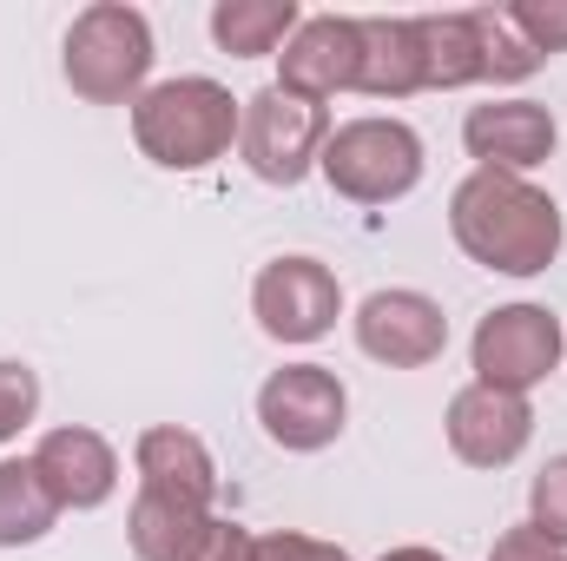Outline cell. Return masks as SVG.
Instances as JSON below:
<instances>
[{
  "label": "cell",
  "instance_id": "7a4b0ae2",
  "mask_svg": "<svg viewBox=\"0 0 567 561\" xmlns=\"http://www.w3.org/2000/svg\"><path fill=\"white\" fill-rule=\"evenodd\" d=\"M238 113L245 100H231L218 80L185 73V80H158L133 100V140L152 165L165 172H205L212 159H225L238 140Z\"/></svg>",
  "mask_w": 567,
  "mask_h": 561
},
{
  "label": "cell",
  "instance_id": "d6986e66",
  "mask_svg": "<svg viewBox=\"0 0 567 561\" xmlns=\"http://www.w3.org/2000/svg\"><path fill=\"white\" fill-rule=\"evenodd\" d=\"M205 522H212V516L178 509V502L145 496V489H140V496H133V516H126V542H133V555H140V561H185Z\"/></svg>",
  "mask_w": 567,
  "mask_h": 561
},
{
  "label": "cell",
  "instance_id": "52a82bcc",
  "mask_svg": "<svg viewBox=\"0 0 567 561\" xmlns=\"http://www.w3.org/2000/svg\"><path fill=\"white\" fill-rule=\"evenodd\" d=\"M258 422H265V436L290 449V456H317V449H330L337 436H343V422H350V390L337 384V370H323V364H284L265 377V390H258Z\"/></svg>",
  "mask_w": 567,
  "mask_h": 561
},
{
  "label": "cell",
  "instance_id": "44dd1931",
  "mask_svg": "<svg viewBox=\"0 0 567 561\" xmlns=\"http://www.w3.org/2000/svg\"><path fill=\"white\" fill-rule=\"evenodd\" d=\"M528 522L567 549V456H548L542 476L528 482Z\"/></svg>",
  "mask_w": 567,
  "mask_h": 561
},
{
  "label": "cell",
  "instance_id": "9a60e30c",
  "mask_svg": "<svg viewBox=\"0 0 567 561\" xmlns=\"http://www.w3.org/2000/svg\"><path fill=\"white\" fill-rule=\"evenodd\" d=\"M363 53H357V93L370 100H410L423 93V40H416V13H363L357 20Z\"/></svg>",
  "mask_w": 567,
  "mask_h": 561
},
{
  "label": "cell",
  "instance_id": "4fadbf2b",
  "mask_svg": "<svg viewBox=\"0 0 567 561\" xmlns=\"http://www.w3.org/2000/svg\"><path fill=\"white\" fill-rule=\"evenodd\" d=\"M33 469H40V482L53 489V502L60 509H106L113 502V489H120V456H113V442L100 436V429H86V422H66V429H47L40 436V449H33Z\"/></svg>",
  "mask_w": 567,
  "mask_h": 561
},
{
  "label": "cell",
  "instance_id": "30bf717a",
  "mask_svg": "<svg viewBox=\"0 0 567 561\" xmlns=\"http://www.w3.org/2000/svg\"><path fill=\"white\" fill-rule=\"evenodd\" d=\"M442 429H449L455 462H468V469H508V462L535 442V410H528V397L468 384V390L449 397Z\"/></svg>",
  "mask_w": 567,
  "mask_h": 561
},
{
  "label": "cell",
  "instance_id": "3957f363",
  "mask_svg": "<svg viewBox=\"0 0 567 561\" xmlns=\"http://www.w3.org/2000/svg\"><path fill=\"white\" fill-rule=\"evenodd\" d=\"M60 73L86 106H133L152 73V20L126 0H93L73 13Z\"/></svg>",
  "mask_w": 567,
  "mask_h": 561
},
{
  "label": "cell",
  "instance_id": "ac0fdd59",
  "mask_svg": "<svg viewBox=\"0 0 567 561\" xmlns=\"http://www.w3.org/2000/svg\"><path fill=\"white\" fill-rule=\"evenodd\" d=\"M53 522H60V502L40 482L33 456L0 462V549H33L40 536H53Z\"/></svg>",
  "mask_w": 567,
  "mask_h": 561
},
{
  "label": "cell",
  "instance_id": "2e32d148",
  "mask_svg": "<svg viewBox=\"0 0 567 561\" xmlns=\"http://www.w3.org/2000/svg\"><path fill=\"white\" fill-rule=\"evenodd\" d=\"M303 27L297 0H218L212 7V40L231 60H265Z\"/></svg>",
  "mask_w": 567,
  "mask_h": 561
},
{
  "label": "cell",
  "instance_id": "484cf974",
  "mask_svg": "<svg viewBox=\"0 0 567 561\" xmlns=\"http://www.w3.org/2000/svg\"><path fill=\"white\" fill-rule=\"evenodd\" d=\"M488 561H567V549L561 542H548L535 522H515V529H502L495 536V555Z\"/></svg>",
  "mask_w": 567,
  "mask_h": 561
},
{
  "label": "cell",
  "instance_id": "603a6c76",
  "mask_svg": "<svg viewBox=\"0 0 567 561\" xmlns=\"http://www.w3.org/2000/svg\"><path fill=\"white\" fill-rule=\"evenodd\" d=\"M508 20L542 60L567 53V0H522V7H508Z\"/></svg>",
  "mask_w": 567,
  "mask_h": 561
},
{
  "label": "cell",
  "instance_id": "5b68a950",
  "mask_svg": "<svg viewBox=\"0 0 567 561\" xmlns=\"http://www.w3.org/2000/svg\"><path fill=\"white\" fill-rule=\"evenodd\" d=\"M323 140H330V113H323L317 100L284 93V86L251 93L245 113H238V152H245V165H251L265 185H284V192L317 172Z\"/></svg>",
  "mask_w": 567,
  "mask_h": 561
},
{
  "label": "cell",
  "instance_id": "ba28073f",
  "mask_svg": "<svg viewBox=\"0 0 567 561\" xmlns=\"http://www.w3.org/2000/svg\"><path fill=\"white\" fill-rule=\"evenodd\" d=\"M251 317L278 344H317L343 317V284H337V272L323 258H303V252L271 258L258 272V284H251Z\"/></svg>",
  "mask_w": 567,
  "mask_h": 561
},
{
  "label": "cell",
  "instance_id": "277c9868",
  "mask_svg": "<svg viewBox=\"0 0 567 561\" xmlns=\"http://www.w3.org/2000/svg\"><path fill=\"white\" fill-rule=\"evenodd\" d=\"M317 172L350 205H396L423 185V140L403 120H350L330 126Z\"/></svg>",
  "mask_w": 567,
  "mask_h": 561
},
{
  "label": "cell",
  "instance_id": "e0dca14e",
  "mask_svg": "<svg viewBox=\"0 0 567 561\" xmlns=\"http://www.w3.org/2000/svg\"><path fill=\"white\" fill-rule=\"evenodd\" d=\"M416 40H423L429 93H455V86H475L482 80L475 13H416Z\"/></svg>",
  "mask_w": 567,
  "mask_h": 561
},
{
  "label": "cell",
  "instance_id": "d4e9b609",
  "mask_svg": "<svg viewBox=\"0 0 567 561\" xmlns=\"http://www.w3.org/2000/svg\"><path fill=\"white\" fill-rule=\"evenodd\" d=\"M251 561H350L337 542H317V536H297V529H278V536H258V555Z\"/></svg>",
  "mask_w": 567,
  "mask_h": 561
},
{
  "label": "cell",
  "instance_id": "4316f807",
  "mask_svg": "<svg viewBox=\"0 0 567 561\" xmlns=\"http://www.w3.org/2000/svg\"><path fill=\"white\" fill-rule=\"evenodd\" d=\"M383 561H449V555H435V549H390Z\"/></svg>",
  "mask_w": 567,
  "mask_h": 561
},
{
  "label": "cell",
  "instance_id": "cb8c5ba5",
  "mask_svg": "<svg viewBox=\"0 0 567 561\" xmlns=\"http://www.w3.org/2000/svg\"><path fill=\"white\" fill-rule=\"evenodd\" d=\"M251 555H258V536L245 522H231V516H212L185 561H251Z\"/></svg>",
  "mask_w": 567,
  "mask_h": 561
},
{
  "label": "cell",
  "instance_id": "ffe728a7",
  "mask_svg": "<svg viewBox=\"0 0 567 561\" xmlns=\"http://www.w3.org/2000/svg\"><path fill=\"white\" fill-rule=\"evenodd\" d=\"M475 13V40H482V80L495 86H522L528 73H542V53L515 33L508 7H468Z\"/></svg>",
  "mask_w": 567,
  "mask_h": 561
},
{
  "label": "cell",
  "instance_id": "7402d4cb",
  "mask_svg": "<svg viewBox=\"0 0 567 561\" xmlns=\"http://www.w3.org/2000/svg\"><path fill=\"white\" fill-rule=\"evenodd\" d=\"M33 417H40V377H33V364L0 357V442H13Z\"/></svg>",
  "mask_w": 567,
  "mask_h": 561
},
{
  "label": "cell",
  "instance_id": "9c48e42d",
  "mask_svg": "<svg viewBox=\"0 0 567 561\" xmlns=\"http://www.w3.org/2000/svg\"><path fill=\"white\" fill-rule=\"evenodd\" d=\"M357 350L383 370H423L449 350V317L423 290H370L357 304Z\"/></svg>",
  "mask_w": 567,
  "mask_h": 561
},
{
  "label": "cell",
  "instance_id": "8fae6325",
  "mask_svg": "<svg viewBox=\"0 0 567 561\" xmlns=\"http://www.w3.org/2000/svg\"><path fill=\"white\" fill-rule=\"evenodd\" d=\"M357 53H363V33H357V13H310L278 53V86L297 100H337V93H357Z\"/></svg>",
  "mask_w": 567,
  "mask_h": 561
},
{
  "label": "cell",
  "instance_id": "8992f818",
  "mask_svg": "<svg viewBox=\"0 0 567 561\" xmlns=\"http://www.w3.org/2000/svg\"><path fill=\"white\" fill-rule=\"evenodd\" d=\"M567 337H561V317L548 304H502L475 324L468 337V364H475V384L488 390H508V397H528L535 384L555 377Z\"/></svg>",
  "mask_w": 567,
  "mask_h": 561
},
{
  "label": "cell",
  "instance_id": "5bb4252c",
  "mask_svg": "<svg viewBox=\"0 0 567 561\" xmlns=\"http://www.w3.org/2000/svg\"><path fill=\"white\" fill-rule=\"evenodd\" d=\"M133 462H140L145 496H165L178 509L212 516V502H218V462H212L205 436H192L178 422H158V429H145L140 442H133Z\"/></svg>",
  "mask_w": 567,
  "mask_h": 561
},
{
  "label": "cell",
  "instance_id": "6da1fadb",
  "mask_svg": "<svg viewBox=\"0 0 567 561\" xmlns=\"http://www.w3.org/2000/svg\"><path fill=\"white\" fill-rule=\"evenodd\" d=\"M449 232L482 272H502V278H542L567 245L561 205L542 185L515 172H482V165L455 185Z\"/></svg>",
  "mask_w": 567,
  "mask_h": 561
},
{
  "label": "cell",
  "instance_id": "7c38bea8",
  "mask_svg": "<svg viewBox=\"0 0 567 561\" xmlns=\"http://www.w3.org/2000/svg\"><path fill=\"white\" fill-rule=\"evenodd\" d=\"M462 145H468V159H482V172H515L522 178V172L555 159L561 126L535 100H488L462 120Z\"/></svg>",
  "mask_w": 567,
  "mask_h": 561
}]
</instances>
